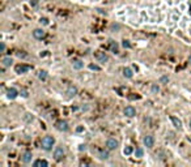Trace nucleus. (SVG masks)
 <instances>
[{
  "label": "nucleus",
  "mask_w": 191,
  "mask_h": 167,
  "mask_svg": "<svg viewBox=\"0 0 191 167\" xmlns=\"http://www.w3.org/2000/svg\"><path fill=\"white\" fill-rule=\"evenodd\" d=\"M33 35H34V38H37V39H42L44 37V31L42 30V29H35V30L33 31Z\"/></svg>",
  "instance_id": "obj_11"
},
{
  "label": "nucleus",
  "mask_w": 191,
  "mask_h": 167,
  "mask_svg": "<svg viewBox=\"0 0 191 167\" xmlns=\"http://www.w3.org/2000/svg\"><path fill=\"white\" fill-rule=\"evenodd\" d=\"M0 51H1V52L5 51V44L3 43V42H1V44H0Z\"/></svg>",
  "instance_id": "obj_28"
},
{
  "label": "nucleus",
  "mask_w": 191,
  "mask_h": 167,
  "mask_svg": "<svg viewBox=\"0 0 191 167\" xmlns=\"http://www.w3.org/2000/svg\"><path fill=\"white\" fill-rule=\"evenodd\" d=\"M123 75H124V77L131 78L133 76V73H132V70H131L130 68H124V70H123Z\"/></svg>",
  "instance_id": "obj_17"
},
{
  "label": "nucleus",
  "mask_w": 191,
  "mask_h": 167,
  "mask_svg": "<svg viewBox=\"0 0 191 167\" xmlns=\"http://www.w3.org/2000/svg\"><path fill=\"white\" fill-rule=\"evenodd\" d=\"M190 127H191V121H190Z\"/></svg>",
  "instance_id": "obj_35"
},
{
  "label": "nucleus",
  "mask_w": 191,
  "mask_h": 167,
  "mask_svg": "<svg viewBox=\"0 0 191 167\" xmlns=\"http://www.w3.org/2000/svg\"><path fill=\"white\" fill-rule=\"evenodd\" d=\"M151 90H152V93H153V94L158 93V91H160V86L156 85V84H153V85H152V89H151Z\"/></svg>",
  "instance_id": "obj_23"
},
{
  "label": "nucleus",
  "mask_w": 191,
  "mask_h": 167,
  "mask_svg": "<svg viewBox=\"0 0 191 167\" xmlns=\"http://www.w3.org/2000/svg\"><path fill=\"white\" fill-rule=\"evenodd\" d=\"M123 112H124V115L126 116H128V117H132V116H135L136 115V110L133 108L132 106H127Z\"/></svg>",
  "instance_id": "obj_8"
},
{
  "label": "nucleus",
  "mask_w": 191,
  "mask_h": 167,
  "mask_svg": "<svg viewBox=\"0 0 191 167\" xmlns=\"http://www.w3.org/2000/svg\"><path fill=\"white\" fill-rule=\"evenodd\" d=\"M39 166H42V167H47V166H49V163H47L46 161H43V159H38V161L34 162V167H39Z\"/></svg>",
  "instance_id": "obj_14"
},
{
  "label": "nucleus",
  "mask_w": 191,
  "mask_h": 167,
  "mask_svg": "<svg viewBox=\"0 0 191 167\" xmlns=\"http://www.w3.org/2000/svg\"><path fill=\"white\" fill-rule=\"evenodd\" d=\"M167 81H169V77H167V76H162V77L160 78V82L161 84H165V82H167Z\"/></svg>",
  "instance_id": "obj_25"
},
{
  "label": "nucleus",
  "mask_w": 191,
  "mask_h": 167,
  "mask_svg": "<svg viewBox=\"0 0 191 167\" xmlns=\"http://www.w3.org/2000/svg\"><path fill=\"white\" fill-rule=\"evenodd\" d=\"M21 94H22L24 97H28V95H29V94H28V91H26V90H22V91H21Z\"/></svg>",
  "instance_id": "obj_30"
},
{
  "label": "nucleus",
  "mask_w": 191,
  "mask_h": 167,
  "mask_svg": "<svg viewBox=\"0 0 191 167\" xmlns=\"http://www.w3.org/2000/svg\"><path fill=\"white\" fill-rule=\"evenodd\" d=\"M118 141L115 140V138H109V140L106 141V146H107V149L109 150H114V149H117L118 148Z\"/></svg>",
  "instance_id": "obj_6"
},
{
  "label": "nucleus",
  "mask_w": 191,
  "mask_h": 167,
  "mask_svg": "<svg viewBox=\"0 0 191 167\" xmlns=\"http://www.w3.org/2000/svg\"><path fill=\"white\" fill-rule=\"evenodd\" d=\"M31 157H33V154H31L30 151H25V153L22 154V161L25 162V163H29V162L31 161Z\"/></svg>",
  "instance_id": "obj_13"
},
{
  "label": "nucleus",
  "mask_w": 191,
  "mask_h": 167,
  "mask_svg": "<svg viewBox=\"0 0 191 167\" xmlns=\"http://www.w3.org/2000/svg\"><path fill=\"white\" fill-rule=\"evenodd\" d=\"M41 22H43L44 25H46V23H47V18H41Z\"/></svg>",
  "instance_id": "obj_31"
},
{
  "label": "nucleus",
  "mask_w": 191,
  "mask_h": 167,
  "mask_svg": "<svg viewBox=\"0 0 191 167\" xmlns=\"http://www.w3.org/2000/svg\"><path fill=\"white\" fill-rule=\"evenodd\" d=\"M188 63H190V65H191V55H190V57H188Z\"/></svg>",
  "instance_id": "obj_34"
},
{
  "label": "nucleus",
  "mask_w": 191,
  "mask_h": 167,
  "mask_svg": "<svg viewBox=\"0 0 191 167\" xmlns=\"http://www.w3.org/2000/svg\"><path fill=\"white\" fill-rule=\"evenodd\" d=\"M37 3H38V0H34V1H33V3H31V4H33V5H35V4H37Z\"/></svg>",
  "instance_id": "obj_33"
},
{
  "label": "nucleus",
  "mask_w": 191,
  "mask_h": 167,
  "mask_svg": "<svg viewBox=\"0 0 191 167\" xmlns=\"http://www.w3.org/2000/svg\"><path fill=\"white\" fill-rule=\"evenodd\" d=\"M170 120L173 121V124H174V127H175V128H178V129H179V128L182 127V123H181V120H178L177 117L172 116V117H170Z\"/></svg>",
  "instance_id": "obj_16"
},
{
  "label": "nucleus",
  "mask_w": 191,
  "mask_h": 167,
  "mask_svg": "<svg viewBox=\"0 0 191 167\" xmlns=\"http://www.w3.org/2000/svg\"><path fill=\"white\" fill-rule=\"evenodd\" d=\"M110 28H111V30H119L120 25H119V23H111V26H110Z\"/></svg>",
  "instance_id": "obj_24"
},
{
  "label": "nucleus",
  "mask_w": 191,
  "mask_h": 167,
  "mask_svg": "<svg viewBox=\"0 0 191 167\" xmlns=\"http://www.w3.org/2000/svg\"><path fill=\"white\" fill-rule=\"evenodd\" d=\"M144 145H145L148 149H152V148H153V145H154V138H153V136H145V137H144Z\"/></svg>",
  "instance_id": "obj_7"
},
{
  "label": "nucleus",
  "mask_w": 191,
  "mask_h": 167,
  "mask_svg": "<svg viewBox=\"0 0 191 167\" xmlns=\"http://www.w3.org/2000/svg\"><path fill=\"white\" fill-rule=\"evenodd\" d=\"M72 67L75 68V69H81V68L84 67V63L81 61V60H75V61L72 63Z\"/></svg>",
  "instance_id": "obj_15"
},
{
  "label": "nucleus",
  "mask_w": 191,
  "mask_h": 167,
  "mask_svg": "<svg viewBox=\"0 0 191 167\" xmlns=\"http://www.w3.org/2000/svg\"><path fill=\"white\" fill-rule=\"evenodd\" d=\"M12 63H13V60H12V57H10V56L3 57V60H1V64H3V67H4V68L10 67V65H12Z\"/></svg>",
  "instance_id": "obj_10"
},
{
  "label": "nucleus",
  "mask_w": 191,
  "mask_h": 167,
  "mask_svg": "<svg viewBox=\"0 0 191 167\" xmlns=\"http://www.w3.org/2000/svg\"><path fill=\"white\" fill-rule=\"evenodd\" d=\"M54 144H55V138L51 137V136H44V137L42 138V148L47 151L51 150Z\"/></svg>",
  "instance_id": "obj_1"
},
{
  "label": "nucleus",
  "mask_w": 191,
  "mask_h": 167,
  "mask_svg": "<svg viewBox=\"0 0 191 167\" xmlns=\"http://www.w3.org/2000/svg\"><path fill=\"white\" fill-rule=\"evenodd\" d=\"M55 128H56L58 130H67L68 129V124L67 121H64V120H58L56 123H55Z\"/></svg>",
  "instance_id": "obj_5"
},
{
  "label": "nucleus",
  "mask_w": 191,
  "mask_h": 167,
  "mask_svg": "<svg viewBox=\"0 0 191 167\" xmlns=\"http://www.w3.org/2000/svg\"><path fill=\"white\" fill-rule=\"evenodd\" d=\"M76 130H77V132H81V130H83V127H77V129Z\"/></svg>",
  "instance_id": "obj_32"
},
{
  "label": "nucleus",
  "mask_w": 191,
  "mask_h": 167,
  "mask_svg": "<svg viewBox=\"0 0 191 167\" xmlns=\"http://www.w3.org/2000/svg\"><path fill=\"white\" fill-rule=\"evenodd\" d=\"M98 157H99V159H107L109 158V153H107L106 150H101L98 153Z\"/></svg>",
  "instance_id": "obj_18"
},
{
  "label": "nucleus",
  "mask_w": 191,
  "mask_h": 167,
  "mask_svg": "<svg viewBox=\"0 0 191 167\" xmlns=\"http://www.w3.org/2000/svg\"><path fill=\"white\" fill-rule=\"evenodd\" d=\"M17 95H18V91L16 90L15 88L8 89V91H7V97H8V98H9V99H15Z\"/></svg>",
  "instance_id": "obj_9"
},
{
  "label": "nucleus",
  "mask_w": 191,
  "mask_h": 167,
  "mask_svg": "<svg viewBox=\"0 0 191 167\" xmlns=\"http://www.w3.org/2000/svg\"><path fill=\"white\" fill-rule=\"evenodd\" d=\"M38 77H39V80L44 81V80L47 78V72H44V70H41V72L38 73Z\"/></svg>",
  "instance_id": "obj_20"
},
{
  "label": "nucleus",
  "mask_w": 191,
  "mask_h": 167,
  "mask_svg": "<svg viewBox=\"0 0 191 167\" xmlns=\"http://www.w3.org/2000/svg\"><path fill=\"white\" fill-rule=\"evenodd\" d=\"M135 155L138 157V158H141V157L144 155V150H143L141 148H138V149L135 150Z\"/></svg>",
  "instance_id": "obj_19"
},
{
  "label": "nucleus",
  "mask_w": 191,
  "mask_h": 167,
  "mask_svg": "<svg viewBox=\"0 0 191 167\" xmlns=\"http://www.w3.org/2000/svg\"><path fill=\"white\" fill-rule=\"evenodd\" d=\"M67 94L69 98H72V97H75L76 94H77V88L76 86H69V88L67 89Z\"/></svg>",
  "instance_id": "obj_12"
},
{
  "label": "nucleus",
  "mask_w": 191,
  "mask_h": 167,
  "mask_svg": "<svg viewBox=\"0 0 191 167\" xmlns=\"http://www.w3.org/2000/svg\"><path fill=\"white\" fill-rule=\"evenodd\" d=\"M64 157V148L63 146H56L54 150V159L55 161H62Z\"/></svg>",
  "instance_id": "obj_2"
},
{
  "label": "nucleus",
  "mask_w": 191,
  "mask_h": 167,
  "mask_svg": "<svg viewBox=\"0 0 191 167\" xmlns=\"http://www.w3.org/2000/svg\"><path fill=\"white\" fill-rule=\"evenodd\" d=\"M89 68H90V69H94V70H101V68H99L98 65H94V64H90Z\"/></svg>",
  "instance_id": "obj_27"
},
{
  "label": "nucleus",
  "mask_w": 191,
  "mask_h": 167,
  "mask_svg": "<svg viewBox=\"0 0 191 167\" xmlns=\"http://www.w3.org/2000/svg\"><path fill=\"white\" fill-rule=\"evenodd\" d=\"M16 73H26V72H29V70L31 69V67L30 65H25V64H20V65H16Z\"/></svg>",
  "instance_id": "obj_3"
},
{
  "label": "nucleus",
  "mask_w": 191,
  "mask_h": 167,
  "mask_svg": "<svg viewBox=\"0 0 191 167\" xmlns=\"http://www.w3.org/2000/svg\"><path fill=\"white\" fill-rule=\"evenodd\" d=\"M132 148H131V146H126V148H124V150H123V153H124L126 154V155H130V154L131 153H132Z\"/></svg>",
  "instance_id": "obj_22"
},
{
  "label": "nucleus",
  "mask_w": 191,
  "mask_h": 167,
  "mask_svg": "<svg viewBox=\"0 0 191 167\" xmlns=\"http://www.w3.org/2000/svg\"><path fill=\"white\" fill-rule=\"evenodd\" d=\"M94 57H96V59L98 60L99 63H106L107 60H109L107 55L105 54V52H101V51H97L96 54H94Z\"/></svg>",
  "instance_id": "obj_4"
},
{
  "label": "nucleus",
  "mask_w": 191,
  "mask_h": 167,
  "mask_svg": "<svg viewBox=\"0 0 191 167\" xmlns=\"http://www.w3.org/2000/svg\"><path fill=\"white\" fill-rule=\"evenodd\" d=\"M110 44H111V50H113V52H114V54H118V44L115 43L114 41L110 42Z\"/></svg>",
  "instance_id": "obj_21"
},
{
  "label": "nucleus",
  "mask_w": 191,
  "mask_h": 167,
  "mask_svg": "<svg viewBox=\"0 0 191 167\" xmlns=\"http://www.w3.org/2000/svg\"><path fill=\"white\" fill-rule=\"evenodd\" d=\"M78 150H80V151H83V150L85 151V150H86V146H85V145H81L80 148H78Z\"/></svg>",
  "instance_id": "obj_29"
},
{
  "label": "nucleus",
  "mask_w": 191,
  "mask_h": 167,
  "mask_svg": "<svg viewBox=\"0 0 191 167\" xmlns=\"http://www.w3.org/2000/svg\"><path fill=\"white\" fill-rule=\"evenodd\" d=\"M122 46L124 47V48H130V47H131V44H130V42H128V41H126V39H124V41H123V43H122Z\"/></svg>",
  "instance_id": "obj_26"
}]
</instances>
